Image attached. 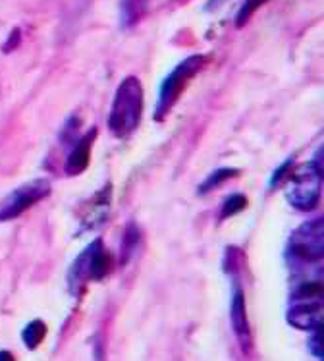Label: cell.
I'll use <instances>...</instances> for the list:
<instances>
[{
  "label": "cell",
  "mask_w": 324,
  "mask_h": 361,
  "mask_svg": "<svg viewBox=\"0 0 324 361\" xmlns=\"http://www.w3.org/2000/svg\"><path fill=\"white\" fill-rule=\"evenodd\" d=\"M141 116H143V85L135 75H127L120 81L112 99L108 128L116 137L125 140L137 130Z\"/></svg>",
  "instance_id": "6da1fadb"
},
{
  "label": "cell",
  "mask_w": 324,
  "mask_h": 361,
  "mask_svg": "<svg viewBox=\"0 0 324 361\" xmlns=\"http://www.w3.org/2000/svg\"><path fill=\"white\" fill-rule=\"evenodd\" d=\"M287 265L292 274L307 273L309 267L317 269L323 263V219L305 222L292 232L286 250Z\"/></svg>",
  "instance_id": "7a4b0ae2"
},
{
  "label": "cell",
  "mask_w": 324,
  "mask_h": 361,
  "mask_svg": "<svg viewBox=\"0 0 324 361\" xmlns=\"http://www.w3.org/2000/svg\"><path fill=\"white\" fill-rule=\"evenodd\" d=\"M114 267V255L103 245V240L91 242L75 257L74 265L68 273V286L70 292L80 298L85 292L89 282H99L111 274Z\"/></svg>",
  "instance_id": "3957f363"
},
{
  "label": "cell",
  "mask_w": 324,
  "mask_h": 361,
  "mask_svg": "<svg viewBox=\"0 0 324 361\" xmlns=\"http://www.w3.org/2000/svg\"><path fill=\"white\" fill-rule=\"evenodd\" d=\"M320 180H323V147L318 149L313 161L292 169L286 180L289 182L286 193L287 203L303 213L317 209L320 200Z\"/></svg>",
  "instance_id": "277c9868"
},
{
  "label": "cell",
  "mask_w": 324,
  "mask_h": 361,
  "mask_svg": "<svg viewBox=\"0 0 324 361\" xmlns=\"http://www.w3.org/2000/svg\"><path fill=\"white\" fill-rule=\"evenodd\" d=\"M206 62H208V56H206V54H192V56H187V59L182 60V62L162 80L161 89H158V99H156L155 106L156 122H162L164 116L172 111V106L177 103V99L184 95L185 87L189 85V81L205 68Z\"/></svg>",
  "instance_id": "5b68a950"
},
{
  "label": "cell",
  "mask_w": 324,
  "mask_h": 361,
  "mask_svg": "<svg viewBox=\"0 0 324 361\" xmlns=\"http://www.w3.org/2000/svg\"><path fill=\"white\" fill-rule=\"evenodd\" d=\"M51 182L46 178H35L15 188L14 192H10L0 201V222L18 219L35 203L43 201L51 193Z\"/></svg>",
  "instance_id": "8992f818"
},
{
  "label": "cell",
  "mask_w": 324,
  "mask_h": 361,
  "mask_svg": "<svg viewBox=\"0 0 324 361\" xmlns=\"http://www.w3.org/2000/svg\"><path fill=\"white\" fill-rule=\"evenodd\" d=\"M230 319L232 329L236 332L243 354L249 355L253 352V336H251L249 319H247V307H245V292L239 281L232 276V305H230Z\"/></svg>",
  "instance_id": "52a82bcc"
},
{
  "label": "cell",
  "mask_w": 324,
  "mask_h": 361,
  "mask_svg": "<svg viewBox=\"0 0 324 361\" xmlns=\"http://www.w3.org/2000/svg\"><path fill=\"white\" fill-rule=\"evenodd\" d=\"M112 185L106 184L99 192L93 193L87 201H83L77 209V219H80L81 230H96L101 224L106 222L111 213Z\"/></svg>",
  "instance_id": "ba28073f"
},
{
  "label": "cell",
  "mask_w": 324,
  "mask_h": 361,
  "mask_svg": "<svg viewBox=\"0 0 324 361\" xmlns=\"http://www.w3.org/2000/svg\"><path fill=\"white\" fill-rule=\"evenodd\" d=\"M287 323L299 331L323 326V300H289Z\"/></svg>",
  "instance_id": "9c48e42d"
},
{
  "label": "cell",
  "mask_w": 324,
  "mask_h": 361,
  "mask_svg": "<svg viewBox=\"0 0 324 361\" xmlns=\"http://www.w3.org/2000/svg\"><path fill=\"white\" fill-rule=\"evenodd\" d=\"M96 140V128H91L89 132L80 135L75 143L72 145V151L66 159L64 170H66V176H80L83 174L89 166L91 161V149Z\"/></svg>",
  "instance_id": "30bf717a"
},
{
  "label": "cell",
  "mask_w": 324,
  "mask_h": 361,
  "mask_svg": "<svg viewBox=\"0 0 324 361\" xmlns=\"http://www.w3.org/2000/svg\"><path fill=\"white\" fill-rule=\"evenodd\" d=\"M151 0H120L118 2V22L122 30H133L147 16Z\"/></svg>",
  "instance_id": "8fae6325"
},
{
  "label": "cell",
  "mask_w": 324,
  "mask_h": 361,
  "mask_svg": "<svg viewBox=\"0 0 324 361\" xmlns=\"http://www.w3.org/2000/svg\"><path fill=\"white\" fill-rule=\"evenodd\" d=\"M242 174L237 169H232V166H222V169H216L211 174V176H206L199 185V193L201 195H205V193L213 192L216 188H220L224 182H228L232 178H237Z\"/></svg>",
  "instance_id": "7c38bea8"
},
{
  "label": "cell",
  "mask_w": 324,
  "mask_h": 361,
  "mask_svg": "<svg viewBox=\"0 0 324 361\" xmlns=\"http://www.w3.org/2000/svg\"><path fill=\"white\" fill-rule=\"evenodd\" d=\"M139 242H141L139 228H137V224L130 222V224L125 226L124 238H122V245H120V261H122V265H125V263L133 257V253H135V250H137Z\"/></svg>",
  "instance_id": "4fadbf2b"
},
{
  "label": "cell",
  "mask_w": 324,
  "mask_h": 361,
  "mask_svg": "<svg viewBox=\"0 0 324 361\" xmlns=\"http://www.w3.org/2000/svg\"><path fill=\"white\" fill-rule=\"evenodd\" d=\"M46 332H49V329H46L44 321H41V319L31 321V323L27 324L22 332L23 344L30 348V350H37L39 344H41V342L44 340V336H46Z\"/></svg>",
  "instance_id": "5bb4252c"
},
{
  "label": "cell",
  "mask_w": 324,
  "mask_h": 361,
  "mask_svg": "<svg viewBox=\"0 0 324 361\" xmlns=\"http://www.w3.org/2000/svg\"><path fill=\"white\" fill-rule=\"evenodd\" d=\"M247 207V197L243 193H232L226 197V201L220 207V221H226L234 214L242 213L243 209Z\"/></svg>",
  "instance_id": "9a60e30c"
},
{
  "label": "cell",
  "mask_w": 324,
  "mask_h": 361,
  "mask_svg": "<svg viewBox=\"0 0 324 361\" xmlns=\"http://www.w3.org/2000/svg\"><path fill=\"white\" fill-rule=\"evenodd\" d=\"M266 2H268V0H243L242 6L237 10L236 20H234V22H236V27H243V25L251 20V16L255 14L261 6H265Z\"/></svg>",
  "instance_id": "2e32d148"
},
{
  "label": "cell",
  "mask_w": 324,
  "mask_h": 361,
  "mask_svg": "<svg viewBox=\"0 0 324 361\" xmlns=\"http://www.w3.org/2000/svg\"><path fill=\"white\" fill-rule=\"evenodd\" d=\"M292 169H294V159H289V161L284 162L280 169L274 172L273 178H270V184H268V190H276L278 185L284 184L287 180V176H289Z\"/></svg>",
  "instance_id": "e0dca14e"
},
{
  "label": "cell",
  "mask_w": 324,
  "mask_h": 361,
  "mask_svg": "<svg viewBox=\"0 0 324 361\" xmlns=\"http://www.w3.org/2000/svg\"><path fill=\"white\" fill-rule=\"evenodd\" d=\"M313 334H311L309 338V350L311 354L317 355V357H320L323 360V326H317L315 331H311Z\"/></svg>",
  "instance_id": "ac0fdd59"
},
{
  "label": "cell",
  "mask_w": 324,
  "mask_h": 361,
  "mask_svg": "<svg viewBox=\"0 0 324 361\" xmlns=\"http://www.w3.org/2000/svg\"><path fill=\"white\" fill-rule=\"evenodd\" d=\"M20 41H22V31H20V30H18V27H15V30L12 31V35H10V37L6 39V44L2 47V51H4V52L14 51L15 47L20 44Z\"/></svg>",
  "instance_id": "d6986e66"
},
{
  "label": "cell",
  "mask_w": 324,
  "mask_h": 361,
  "mask_svg": "<svg viewBox=\"0 0 324 361\" xmlns=\"http://www.w3.org/2000/svg\"><path fill=\"white\" fill-rule=\"evenodd\" d=\"M226 0H206L205 4V12H213V10H216V8L220 6V4H224Z\"/></svg>",
  "instance_id": "ffe728a7"
},
{
  "label": "cell",
  "mask_w": 324,
  "mask_h": 361,
  "mask_svg": "<svg viewBox=\"0 0 324 361\" xmlns=\"http://www.w3.org/2000/svg\"><path fill=\"white\" fill-rule=\"evenodd\" d=\"M0 361H15V357L8 350H0Z\"/></svg>",
  "instance_id": "44dd1931"
}]
</instances>
